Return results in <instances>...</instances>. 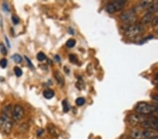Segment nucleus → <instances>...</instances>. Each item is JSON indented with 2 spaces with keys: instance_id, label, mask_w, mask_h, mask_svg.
<instances>
[{
  "instance_id": "nucleus-6",
  "label": "nucleus",
  "mask_w": 158,
  "mask_h": 139,
  "mask_svg": "<svg viewBox=\"0 0 158 139\" xmlns=\"http://www.w3.org/2000/svg\"><path fill=\"white\" fill-rule=\"evenodd\" d=\"M120 19L125 23H134L137 19L136 11L134 9H129L123 11L120 16Z\"/></svg>"
},
{
  "instance_id": "nucleus-5",
  "label": "nucleus",
  "mask_w": 158,
  "mask_h": 139,
  "mask_svg": "<svg viewBox=\"0 0 158 139\" xmlns=\"http://www.w3.org/2000/svg\"><path fill=\"white\" fill-rule=\"evenodd\" d=\"M143 33V28L137 25H131L125 30V35L128 38H134Z\"/></svg>"
},
{
  "instance_id": "nucleus-16",
  "label": "nucleus",
  "mask_w": 158,
  "mask_h": 139,
  "mask_svg": "<svg viewBox=\"0 0 158 139\" xmlns=\"http://www.w3.org/2000/svg\"><path fill=\"white\" fill-rule=\"evenodd\" d=\"M62 106H63V112L64 113H67L70 110V108H69L68 106V103L66 100H64L62 102Z\"/></svg>"
},
{
  "instance_id": "nucleus-1",
  "label": "nucleus",
  "mask_w": 158,
  "mask_h": 139,
  "mask_svg": "<svg viewBox=\"0 0 158 139\" xmlns=\"http://www.w3.org/2000/svg\"><path fill=\"white\" fill-rule=\"evenodd\" d=\"M157 135L155 131L148 129H134L129 133V136L132 139H152Z\"/></svg>"
},
{
  "instance_id": "nucleus-30",
  "label": "nucleus",
  "mask_w": 158,
  "mask_h": 139,
  "mask_svg": "<svg viewBox=\"0 0 158 139\" xmlns=\"http://www.w3.org/2000/svg\"><path fill=\"white\" fill-rule=\"evenodd\" d=\"M4 38H5V40H6V42L7 46H8V47L9 48L10 47V43H9V39L7 38V37H6V36L4 37Z\"/></svg>"
},
{
  "instance_id": "nucleus-11",
  "label": "nucleus",
  "mask_w": 158,
  "mask_h": 139,
  "mask_svg": "<svg viewBox=\"0 0 158 139\" xmlns=\"http://www.w3.org/2000/svg\"><path fill=\"white\" fill-rule=\"evenodd\" d=\"M54 76L56 82L58 84V85L63 87L64 84H65V79H64V77L61 74V72L58 70H55L54 72Z\"/></svg>"
},
{
  "instance_id": "nucleus-34",
  "label": "nucleus",
  "mask_w": 158,
  "mask_h": 139,
  "mask_svg": "<svg viewBox=\"0 0 158 139\" xmlns=\"http://www.w3.org/2000/svg\"><path fill=\"white\" fill-rule=\"evenodd\" d=\"M152 139H158V135H157V136H154Z\"/></svg>"
},
{
  "instance_id": "nucleus-4",
  "label": "nucleus",
  "mask_w": 158,
  "mask_h": 139,
  "mask_svg": "<svg viewBox=\"0 0 158 139\" xmlns=\"http://www.w3.org/2000/svg\"><path fill=\"white\" fill-rule=\"evenodd\" d=\"M126 4V1L124 0H116L108 3L106 7V11L108 13H115L121 11Z\"/></svg>"
},
{
  "instance_id": "nucleus-35",
  "label": "nucleus",
  "mask_w": 158,
  "mask_h": 139,
  "mask_svg": "<svg viewBox=\"0 0 158 139\" xmlns=\"http://www.w3.org/2000/svg\"><path fill=\"white\" fill-rule=\"evenodd\" d=\"M57 59L58 60H60V58H59V56H56V60Z\"/></svg>"
},
{
  "instance_id": "nucleus-18",
  "label": "nucleus",
  "mask_w": 158,
  "mask_h": 139,
  "mask_svg": "<svg viewBox=\"0 0 158 139\" xmlns=\"http://www.w3.org/2000/svg\"><path fill=\"white\" fill-rule=\"evenodd\" d=\"M12 58H13L14 62L16 63H21V62H22V57L18 54H14L13 56H12Z\"/></svg>"
},
{
  "instance_id": "nucleus-20",
  "label": "nucleus",
  "mask_w": 158,
  "mask_h": 139,
  "mask_svg": "<svg viewBox=\"0 0 158 139\" xmlns=\"http://www.w3.org/2000/svg\"><path fill=\"white\" fill-rule=\"evenodd\" d=\"M28 125L26 124H23L22 125H21L20 127H19L18 129V131L21 133H23L25 132H26V131H28Z\"/></svg>"
},
{
  "instance_id": "nucleus-22",
  "label": "nucleus",
  "mask_w": 158,
  "mask_h": 139,
  "mask_svg": "<svg viewBox=\"0 0 158 139\" xmlns=\"http://www.w3.org/2000/svg\"><path fill=\"white\" fill-rule=\"evenodd\" d=\"M14 73L18 77H20L23 74V71L21 70V69L18 67H14Z\"/></svg>"
},
{
  "instance_id": "nucleus-15",
  "label": "nucleus",
  "mask_w": 158,
  "mask_h": 139,
  "mask_svg": "<svg viewBox=\"0 0 158 139\" xmlns=\"http://www.w3.org/2000/svg\"><path fill=\"white\" fill-rule=\"evenodd\" d=\"M151 1H142L139 4V8L140 9H146L149 5L151 3Z\"/></svg>"
},
{
  "instance_id": "nucleus-3",
  "label": "nucleus",
  "mask_w": 158,
  "mask_h": 139,
  "mask_svg": "<svg viewBox=\"0 0 158 139\" xmlns=\"http://www.w3.org/2000/svg\"><path fill=\"white\" fill-rule=\"evenodd\" d=\"M12 127H13V123L9 116L3 114L0 117V131H2L5 134H10Z\"/></svg>"
},
{
  "instance_id": "nucleus-28",
  "label": "nucleus",
  "mask_w": 158,
  "mask_h": 139,
  "mask_svg": "<svg viewBox=\"0 0 158 139\" xmlns=\"http://www.w3.org/2000/svg\"><path fill=\"white\" fill-rule=\"evenodd\" d=\"M2 9L4 10V11L5 12H9L10 11V9H9V6L8 4H7L6 2H4L3 4H2Z\"/></svg>"
},
{
  "instance_id": "nucleus-33",
  "label": "nucleus",
  "mask_w": 158,
  "mask_h": 139,
  "mask_svg": "<svg viewBox=\"0 0 158 139\" xmlns=\"http://www.w3.org/2000/svg\"><path fill=\"white\" fill-rule=\"evenodd\" d=\"M154 82H155L156 84H158V75H157V77H156L155 78V79H154Z\"/></svg>"
},
{
  "instance_id": "nucleus-14",
  "label": "nucleus",
  "mask_w": 158,
  "mask_h": 139,
  "mask_svg": "<svg viewBox=\"0 0 158 139\" xmlns=\"http://www.w3.org/2000/svg\"><path fill=\"white\" fill-rule=\"evenodd\" d=\"M55 95V93L52 89H47L44 91L43 96L45 99H51Z\"/></svg>"
},
{
  "instance_id": "nucleus-17",
  "label": "nucleus",
  "mask_w": 158,
  "mask_h": 139,
  "mask_svg": "<svg viewBox=\"0 0 158 139\" xmlns=\"http://www.w3.org/2000/svg\"><path fill=\"white\" fill-rule=\"evenodd\" d=\"M76 44V41L73 39H70L69 40L67 41L66 46L68 48H73Z\"/></svg>"
},
{
  "instance_id": "nucleus-7",
  "label": "nucleus",
  "mask_w": 158,
  "mask_h": 139,
  "mask_svg": "<svg viewBox=\"0 0 158 139\" xmlns=\"http://www.w3.org/2000/svg\"><path fill=\"white\" fill-rule=\"evenodd\" d=\"M146 119L147 117H145L144 115L139 113H134L129 116L128 121L132 125H138V124H141Z\"/></svg>"
},
{
  "instance_id": "nucleus-31",
  "label": "nucleus",
  "mask_w": 158,
  "mask_h": 139,
  "mask_svg": "<svg viewBox=\"0 0 158 139\" xmlns=\"http://www.w3.org/2000/svg\"><path fill=\"white\" fill-rule=\"evenodd\" d=\"M43 132H44L43 130H42V129H39L38 131H37V136H41V134H42V133Z\"/></svg>"
},
{
  "instance_id": "nucleus-36",
  "label": "nucleus",
  "mask_w": 158,
  "mask_h": 139,
  "mask_svg": "<svg viewBox=\"0 0 158 139\" xmlns=\"http://www.w3.org/2000/svg\"><path fill=\"white\" fill-rule=\"evenodd\" d=\"M157 33H158V30H157Z\"/></svg>"
},
{
  "instance_id": "nucleus-32",
  "label": "nucleus",
  "mask_w": 158,
  "mask_h": 139,
  "mask_svg": "<svg viewBox=\"0 0 158 139\" xmlns=\"http://www.w3.org/2000/svg\"><path fill=\"white\" fill-rule=\"evenodd\" d=\"M152 99L155 100V101H157V102H158V94H156V95H154L153 96H152Z\"/></svg>"
},
{
  "instance_id": "nucleus-25",
  "label": "nucleus",
  "mask_w": 158,
  "mask_h": 139,
  "mask_svg": "<svg viewBox=\"0 0 158 139\" xmlns=\"http://www.w3.org/2000/svg\"><path fill=\"white\" fill-rule=\"evenodd\" d=\"M7 60L6 58H2L0 60V66H1L2 68H5L7 66Z\"/></svg>"
},
{
  "instance_id": "nucleus-27",
  "label": "nucleus",
  "mask_w": 158,
  "mask_h": 139,
  "mask_svg": "<svg viewBox=\"0 0 158 139\" xmlns=\"http://www.w3.org/2000/svg\"><path fill=\"white\" fill-rule=\"evenodd\" d=\"M151 23L152 27H157L158 26V16L154 17V18L152 19Z\"/></svg>"
},
{
  "instance_id": "nucleus-23",
  "label": "nucleus",
  "mask_w": 158,
  "mask_h": 139,
  "mask_svg": "<svg viewBox=\"0 0 158 139\" xmlns=\"http://www.w3.org/2000/svg\"><path fill=\"white\" fill-rule=\"evenodd\" d=\"M0 51H1V54L4 56H6L7 55V50L6 46L4 45V44L1 43L0 44Z\"/></svg>"
},
{
  "instance_id": "nucleus-2",
  "label": "nucleus",
  "mask_w": 158,
  "mask_h": 139,
  "mask_svg": "<svg viewBox=\"0 0 158 139\" xmlns=\"http://www.w3.org/2000/svg\"><path fill=\"white\" fill-rule=\"evenodd\" d=\"M135 110L138 113L141 115H150L154 113L158 110V107L155 105L150 104V103L145 102H140L136 105Z\"/></svg>"
},
{
  "instance_id": "nucleus-26",
  "label": "nucleus",
  "mask_w": 158,
  "mask_h": 139,
  "mask_svg": "<svg viewBox=\"0 0 158 139\" xmlns=\"http://www.w3.org/2000/svg\"><path fill=\"white\" fill-rule=\"evenodd\" d=\"M11 20H12V22H13L14 25L18 24V23L20 22V19H19V18L17 16H15V15H13V16H12Z\"/></svg>"
},
{
  "instance_id": "nucleus-13",
  "label": "nucleus",
  "mask_w": 158,
  "mask_h": 139,
  "mask_svg": "<svg viewBox=\"0 0 158 139\" xmlns=\"http://www.w3.org/2000/svg\"><path fill=\"white\" fill-rule=\"evenodd\" d=\"M47 129H48V131H49V133L52 135V136H54L55 137L58 136V133L57 129H56V128L55 127L53 124H49V125H48Z\"/></svg>"
},
{
  "instance_id": "nucleus-10",
  "label": "nucleus",
  "mask_w": 158,
  "mask_h": 139,
  "mask_svg": "<svg viewBox=\"0 0 158 139\" xmlns=\"http://www.w3.org/2000/svg\"><path fill=\"white\" fill-rule=\"evenodd\" d=\"M145 13H150L154 15L156 12L158 11V1H152L150 4L145 9Z\"/></svg>"
},
{
  "instance_id": "nucleus-9",
  "label": "nucleus",
  "mask_w": 158,
  "mask_h": 139,
  "mask_svg": "<svg viewBox=\"0 0 158 139\" xmlns=\"http://www.w3.org/2000/svg\"><path fill=\"white\" fill-rule=\"evenodd\" d=\"M24 116V110L20 105H16L12 112V118L14 121L18 122L21 120Z\"/></svg>"
},
{
  "instance_id": "nucleus-8",
  "label": "nucleus",
  "mask_w": 158,
  "mask_h": 139,
  "mask_svg": "<svg viewBox=\"0 0 158 139\" xmlns=\"http://www.w3.org/2000/svg\"><path fill=\"white\" fill-rule=\"evenodd\" d=\"M142 127L144 129H152L153 131H158V120L155 119L147 118L141 124Z\"/></svg>"
},
{
  "instance_id": "nucleus-29",
  "label": "nucleus",
  "mask_w": 158,
  "mask_h": 139,
  "mask_svg": "<svg viewBox=\"0 0 158 139\" xmlns=\"http://www.w3.org/2000/svg\"><path fill=\"white\" fill-rule=\"evenodd\" d=\"M24 57H25V59H26V62H27V63H28V66H29V67H30L31 68H33V67H34V65H33V64L32 63L31 60H30L29 58H28L27 56H24Z\"/></svg>"
},
{
  "instance_id": "nucleus-21",
  "label": "nucleus",
  "mask_w": 158,
  "mask_h": 139,
  "mask_svg": "<svg viewBox=\"0 0 158 139\" xmlns=\"http://www.w3.org/2000/svg\"><path fill=\"white\" fill-rule=\"evenodd\" d=\"M37 58L39 61H43L46 59V55L43 52H40L37 53Z\"/></svg>"
},
{
  "instance_id": "nucleus-24",
  "label": "nucleus",
  "mask_w": 158,
  "mask_h": 139,
  "mask_svg": "<svg viewBox=\"0 0 158 139\" xmlns=\"http://www.w3.org/2000/svg\"><path fill=\"white\" fill-rule=\"evenodd\" d=\"M69 60H70V61L72 63H77L78 62L77 58L76 57L75 55H74V54L69 55Z\"/></svg>"
},
{
  "instance_id": "nucleus-19",
  "label": "nucleus",
  "mask_w": 158,
  "mask_h": 139,
  "mask_svg": "<svg viewBox=\"0 0 158 139\" xmlns=\"http://www.w3.org/2000/svg\"><path fill=\"white\" fill-rule=\"evenodd\" d=\"M75 103H76V105H77V106H83V105H84L85 103V99L82 97L77 98V99H76Z\"/></svg>"
},
{
  "instance_id": "nucleus-12",
  "label": "nucleus",
  "mask_w": 158,
  "mask_h": 139,
  "mask_svg": "<svg viewBox=\"0 0 158 139\" xmlns=\"http://www.w3.org/2000/svg\"><path fill=\"white\" fill-rule=\"evenodd\" d=\"M154 18V16L150 13H145L143 17L141 18L140 23L141 25H146L148 23L152 22V19Z\"/></svg>"
}]
</instances>
